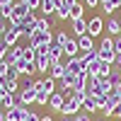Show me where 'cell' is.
<instances>
[{
  "label": "cell",
  "mask_w": 121,
  "mask_h": 121,
  "mask_svg": "<svg viewBox=\"0 0 121 121\" xmlns=\"http://www.w3.org/2000/svg\"><path fill=\"white\" fill-rule=\"evenodd\" d=\"M17 99H19L17 104H22L27 109H29V104H36V82L32 78H24V82H22V87L17 92Z\"/></svg>",
  "instance_id": "cell-1"
},
{
  "label": "cell",
  "mask_w": 121,
  "mask_h": 121,
  "mask_svg": "<svg viewBox=\"0 0 121 121\" xmlns=\"http://www.w3.org/2000/svg\"><path fill=\"white\" fill-rule=\"evenodd\" d=\"M36 29H39V17L32 12V15H29L27 19H22V22H19V34H22V36H32L34 32H36Z\"/></svg>",
  "instance_id": "cell-2"
},
{
  "label": "cell",
  "mask_w": 121,
  "mask_h": 121,
  "mask_svg": "<svg viewBox=\"0 0 121 121\" xmlns=\"http://www.w3.org/2000/svg\"><path fill=\"white\" fill-rule=\"evenodd\" d=\"M53 44V32H34L29 36V46L32 48H39V46H48Z\"/></svg>",
  "instance_id": "cell-3"
},
{
  "label": "cell",
  "mask_w": 121,
  "mask_h": 121,
  "mask_svg": "<svg viewBox=\"0 0 121 121\" xmlns=\"http://www.w3.org/2000/svg\"><path fill=\"white\" fill-rule=\"evenodd\" d=\"M19 39H22L19 27H10V24L5 22V32H3V41H5V46H7V48H10V46H17Z\"/></svg>",
  "instance_id": "cell-4"
},
{
  "label": "cell",
  "mask_w": 121,
  "mask_h": 121,
  "mask_svg": "<svg viewBox=\"0 0 121 121\" xmlns=\"http://www.w3.org/2000/svg\"><path fill=\"white\" fill-rule=\"evenodd\" d=\"M65 73H73V75H85V73H87V65L82 63V58H80V56L68 58V60H65Z\"/></svg>",
  "instance_id": "cell-5"
},
{
  "label": "cell",
  "mask_w": 121,
  "mask_h": 121,
  "mask_svg": "<svg viewBox=\"0 0 121 121\" xmlns=\"http://www.w3.org/2000/svg\"><path fill=\"white\" fill-rule=\"evenodd\" d=\"M24 48H27V44L10 46V48H7V53H5V63H7V65H17V60L24 56Z\"/></svg>",
  "instance_id": "cell-6"
},
{
  "label": "cell",
  "mask_w": 121,
  "mask_h": 121,
  "mask_svg": "<svg viewBox=\"0 0 121 121\" xmlns=\"http://www.w3.org/2000/svg\"><path fill=\"white\" fill-rule=\"evenodd\" d=\"M102 32H104V19L102 17H90L87 19V34L95 39V36H99Z\"/></svg>",
  "instance_id": "cell-7"
},
{
  "label": "cell",
  "mask_w": 121,
  "mask_h": 121,
  "mask_svg": "<svg viewBox=\"0 0 121 121\" xmlns=\"http://www.w3.org/2000/svg\"><path fill=\"white\" fill-rule=\"evenodd\" d=\"M17 70H19V75H24V78H32L36 73V65H34V60H29V58H19L17 60Z\"/></svg>",
  "instance_id": "cell-8"
},
{
  "label": "cell",
  "mask_w": 121,
  "mask_h": 121,
  "mask_svg": "<svg viewBox=\"0 0 121 121\" xmlns=\"http://www.w3.org/2000/svg\"><path fill=\"white\" fill-rule=\"evenodd\" d=\"M80 112H82V104H78L73 97H68L65 104L60 107V114H63V116H78Z\"/></svg>",
  "instance_id": "cell-9"
},
{
  "label": "cell",
  "mask_w": 121,
  "mask_h": 121,
  "mask_svg": "<svg viewBox=\"0 0 121 121\" xmlns=\"http://www.w3.org/2000/svg\"><path fill=\"white\" fill-rule=\"evenodd\" d=\"M27 112H29L27 107L17 104V107L10 109V112H5V121H24V119H27Z\"/></svg>",
  "instance_id": "cell-10"
},
{
  "label": "cell",
  "mask_w": 121,
  "mask_h": 121,
  "mask_svg": "<svg viewBox=\"0 0 121 121\" xmlns=\"http://www.w3.org/2000/svg\"><path fill=\"white\" fill-rule=\"evenodd\" d=\"M36 90H39V92H46V95H53V92H58V87H56V80H51V78L36 80Z\"/></svg>",
  "instance_id": "cell-11"
},
{
  "label": "cell",
  "mask_w": 121,
  "mask_h": 121,
  "mask_svg": "<svg viewBox=\"0 0 121 121\" xmlns=\"http://www.w3.org/2000/svg\"><path fill=\"white\" fill-rule=\"evenodd\" d=\"M104 29H107V36H112V39H114V36H121V19H114V17H109Z\"/></svg>",
  "instance_id": "cell-12"
},
{
  "label": "cell",
  "mask_w": 121,
  "mask_h": 121,
  "mask_svg": "<svg viewBox=\"0 0 121 121\" xmlns=\"http://www.w3.org/2000/svg\"><path fill=\"white\" fill-rule=\"evenodd\" d=\"M78 46H80V53H87V51H95V39L90 34L78 36Z\"/></svg>",
  "instance_id": "cell-13"
},
{
  "label": "cell",
  "mask_w": 121,
  "mask_h": 121,
  "mask_svg": "<svg viewBox=\"0 0 121 121\" xmlns=\"http://www.w3.org/2000/svg\"><path fill=\"white\" fill-rule=\"evenodd\" d=\"M48 58H51V63H58V60H63L65 53H63V46H58L56 41L48 46Z\"/></svg>",
  "instance_id": "cell-14"
},
{
  "label": "cell",
  "mask_w": 121,
  "mask_h": 121,
  "mask_svg": "<svg viewBox=\"0 0 121 121\" xmlns=\"http://www.w3.org/2000/svg\"><path fill=\"white\" fill-rule=\"evenodd\" d=\"M65 104V95L63 92H53L51 97H48V107L53 109V112H60V107Z\"/></svg>",
  "instance_id": "cell-15"
},
{
  "label": "cell",
  "mask_w": 121,
  "mask_h": 121,
  "mask_svg": "<svg viewBox=\"0 0 121 121\" xmlns=\"http://www.w3.org/2000/svg\"><path fill=\"white\" fill-rule=\"evenodd\" d=\"M63 75H65V63H63V60H58V63H51L48 78H51V80H60Z\"/></svg>",
  "instance_id": "cell-16"
},
{
  "label": "cell",
  "mask_w": 121,
  "mask_h": 121,
  "mask_svg": "<svg viewBox=\"0 0 121 121\" xmlns=\"http://www.w3.org/2000/svg\"><path fill=\"white\" fill-rule=\"evenodd\" d=\"M63 53H65V58H75V56H80V46H78V39H73V36H70V41L63 46Z\"/></svg>",
  "instance_id": "cell-17"
},
{
  "label": "cell",
  "mask_w": 121,
  "mask_h": 121,
  "mask_svg": "<svg viewBox=\"0 0 121 121\" xmlns=\"http://www.w3.org/2000/svg\"><path fill=\"white\" fill-rule=\"evenodd\" d=\"M34 65H36L39 73H48V70H51V58H48V56H36Z\"/></svg>",
  "instance_id": "cell-18"
},
{
  "label": "cell",
  "mask_w": 121,
  "mask_h": 121,
  "mask_svg": "<svg viewBox=\"0 0 121 121\" xmlns=\"http://www.w3.org/2000/svg\"><path fill=\"white\" fill-rule=\"evenodd\" d=\"M73 22V34H75V39L78 36H82V34H87V19L82 17V19H70Z\"/></svg>",
  "instance_id": "cell-19"
},
{
  "label": "cell",
  "mask_w": 121,
  "mask_h": 121,
  "mask_svg": "<svg viewBox=\"0 0 121 121\" xmlns=\"http://www.w3.org/2000/svg\"><path fill=\"white\" fill-rule=\"evenodd\" d=\"M82 112L92 116L95 112H99V102H97V97H87L85 99V104H82Z\"/></svg>",
  "instance_id": "cell-20"
},
{
  "label": "cell",
  "mask_w": 121,
  "mask_h": 121,
  "mask_svg": "<svg viewBox=\"0 0 121 121\" xmlns=\"http://www.w3.org/2000/svg\"><path fill=\"white\" fill-rule=\"evenodd\" d=\"M99 7H102L107 15H112L114 10H119V7H121V0H99Z\"/></svg>",
  "instance_id": "cell-21"
},
{
  "label": "cell",
  "mask_w": 121,
  "mask_h": 121,
  "mask_svg": "<svg viewBox=\"0 0 121 121\" xmlns=\"http://www.w3.org/2000/svg\"><path fill=\"white\" fill-rule=\"evenodd\" d=\"M85 5H82V0H80V3H75L73 7H70V19H82L85 17Z\"/></svg>",
  "instance_id": "cell-22"
},
{
  "label": "cell",
  "mask_w": 121,
  "mask_h": 121,
  "mask_svg": "<svg viewBox=\"0 0 121 121\" xmlns=\"http://www.w3.org/2000/svg\"><path fill=\"white\" fill-rule=\"evenodd\" d=\"M17 102H19L17 95H5V97H3V104H0V109H3V112H10L12 107H17Z\"/></svg>",
  "instance_id": "cell-23"
},
{
  "label": "cell",
  "mask_w": 121,
  "mask_h": 121,
  "mask_svg": "<svg viewBox=\"0 0 121 121\" xmlns=\"http://www.w3.org/2000/svg\"><path fill=\"white\" fill-rule=\"evenodd\" d=\"M80 58H82V63H85V65H90V63H95V60H99V53H97V48H95V51L80 53Z\"/></svg>",
  "instance_id": "cell-24"
},
{
  "label": "cell",
  "mask_w": 121,
  "mask_h": 121,
  "mask_svg": "<svg viewBox=\"0 0 121 121\" xmlns=\"http://www.w3.org/2000/svg\"><path fill=\"white\" fill-rule=\"evenodd\" d=\"M56 17H58V22H65V19H70V7L60 5V7L56 10Z\"/></svg>",
  "instance_id": "cell-25"
},
{
  "label": "cell",
  "mask_w": 121,
  "mask_h": 121,
  "mask_svg": "<svg viewBox=\"0 0 121 121\" xmlns=\"http://www.w3.org/2000/svg\"><path fill=\"white\" fill-rule=\"evenodd\" d=\"M53 41H56L58 46H65V44L70 41V36H68V32H65V29H60V32H58V34L53 36Z\"/></svg>",
  "instance_id": "cell-26"
},
{
  "label": "cell",
  "mask_w": 121,
  "mask_h": 121,
  "mask_svg": "<svg viewBox=\"0 0 121 121\" xmlns=\"http://www.w3.org/2000/svg\"><path fill=\"white\" fill-rule=\"evenodd\" d=\"M109 82H112L114 87H116V85L121 82V68H116V65L112 68V73H109Z\"/></svg>",
  "instance_id": "cell-27"
},
{
  "label": "cell",
  "mask_w": 121,
  "mask_h": 121,
  "mask_svg": "<svg viewBox=\"0 0 121 121\" xmlns=\"http://www.w3.org/2000/svg\"><path fill=\"white\" fill-rule=\"evenodd\" d=\"M51 22H48V17H39V29L36 32H51Z\"/></svg>",
  "instance_id": "cell-28"
},
{
  "label": "cell",
  "mask_w": 121,
  "mask_h": 121,
  "mask_svg": "<svg viewBox=\"0 0 121 121\" xmlns=\"http://www.w3.org/2000/svg\"><path fill=\"white\" fill-rule=\"evenodd\" d=\"M5 78H7V80H15V82H19V70H17V65H10Z\"/></svg>",
  "instance_id": "cell-29"
},
{
  "label": "cell",
  "mask_w": 121,
  "mask_h": 121,
  "mask_svg": "<svg viewBox=\"0 0 121 121\" xmlns=\"http://www.w3.org/2000/svg\"><path fill=\"white\" fill-rule=\"evenodd\" d=\"M0 17L7 22V19L12 17V5H0Z\"/></svg>",
  "instance_id": "cell-30"
},
{
  "label": "cell",
  "mask_w": 121,
  "mask_h": 121,
  "mask_svg": "<svg viewBox=\"0 0 121 121\" xmlns=\"http://www.w3.org/2000/svg\"><path fill=\"white\" fill-rule=\"evenodd\" d=\"M48 97H51V95H46V92H39V90H36V104H39V107L48 104Z\"/></svg>",
  "instance_id": "cell-31"
},
{
  "label": "cell",
  "mask_w": 121,
  "mask_h": 121,
  "mask_svg": "<svg viewBox=\"0 0 121 121\" xmlns=\"http://www.w3.org/2000/svg\"><path fill=\"white\" fill-rule=\"evenodd\" d=\"M22 3L29 7V10H32V12H34V10H39V5H41V0H22Z\"/></svg>",
  "instance_id": "cell-32"
},
{
  "label": "cell",
  "mask_w": 121,
  "mask_h": 121,
  "mask_svg": "<svg viewBox=\"0 0 121 121\" xmlns=\"http://www.w3.org/2000/svg\"><path fill=\"white\" fill-rule=\"evenodd\" d=\"M7 82H10L7 78H0V95H10L7 92Z\"/></svg>",
  "instance_id": "cell-33"
},
{
  "label": "cell",
  "mask_w": 121,
  "mask_h": 121,
  "mask_svg": "<svg viewBox=\"0 0 121 121\" xmlns=\"http://www.w3.org/2000/svg\"><path fill=\"white\" fill-rule=\"evenodd\" d=\"M24 121H41V116H39L36 112H32V109H29V112H27V119Z\"/></svg>",
  "instance_id": "cell-34"
},
{
  "label": "cell",
  "mask_w": 121,
  "mask_h": 121,
  "mask_svg": "<svg viewBox=\"0 0 121 121\" xmlns=\"http://www.w3.org/2000/svg\"><path fill=\"white\" fill-rule=\"evenodd\" d=\"M7 68H10V65L5 63V60H0V78H5V75H7Z\"/></svg>",
  "instance_id": "cell-35"
},
{
  "label": "cell",
  "mask_w": 121,
  "mask_h": 121,
  "mask_svg": "<svg viewBox=\"0 0 121 121\" xmlns=\"http://www.w3.org/2000/svg\"><path fill=\"white\" fill-rule=\"evenodd\" d=\"M114 51L121 53V36H114Z\"/></svg>",
  "instance_id": "cell-36"
},
{
  "label": "cell",
  "mask_w": 121,
  "mask_h": 121,
  "mask_svg": "<svg viewBox=\"0 0 121 121\" xmlns=\"http://www.w3.org/2000/svg\"><path fill=\"white\" fill-rule=\"evenodd\" d=\"M75 121H92V119H90V114H85V112H80V114L75 116Z\"/></svg>",
  "instance_id": "cell-37"
},
{
  "label": "cell",
  "mask_w": 121,
  "mask_h": 121,
  "mask_svg": "<svg viewBox=\"0 0 121 121\" xmlns=\"http://www.w3.org/2000/svg\"><path fill=\"white\" fill-rule=\"evenodd\" d=\"M87 7H99V0H85Z\"/></svg>",
  "instance_id": "cell-38"
},
{
  "label": "cell",
  "mask_w": 121,
  "mask_h": 121,
  "mask_svg": "<svg viewBox=\"0 0 121 121\" xmlns=\"http://www.w3.org/2000/svg\"><path fill=\"white\" fill-rule=\"evenodd\" d=\"M114 116H116V119L121 121V102H119V107H116V112H114Z\"/></svg>",
  "instance_id": "cell-39"
},
{
  "label": "cell",
  "mask_w": 121,
  "mask_h": 121,
  "mask_svg": "<svg viewBox=\"0 0 121 121\" xmlns=\"http://www.w3.org/2000/svg\"><path fill=\"white\" fill-rule=\"evenodd\" d=\"M114 65H116V68H121V53H116V60H114Z\"/></svg>",
  "instance_id": "cell-40"
},
{
  "label": "cell",
  "mask_w": 121,
  "mask_h": 121,
  "mask_svg": "<svg viewBox=\"0 0 121 121\" xmlns=\"http://www.w3.org/2000/svg\"><path fill=\"white\" fill-rule=\"evenodd\" d=\"M114 92H116V95H119V97H121V82H119V85H116V87H114Z\"/></svg>",
  "instance_id": "cell-41"
},
{
  "label": "cell",
  "mask_w": 121,
  "mask_h": 121,
  "mask_svg": "<svg viewBox=\"0 0 121 121\" xmlns=\"http://www.w3.org/2000/svg\"><path fill=\"white\" fill-rule=\"evenodd\" d=\"M63 121H75V116H63Z\"/></svg>",
  "instance_id": "cell-42"
},
{
  "label": "cell",
  "mask_w": 121,
  "mask_h": 121,
  "mask_svg": "<svg viewBox=\"0 0 121 121\" xmlns=\"http://www.w3.org/2000/svg\"><path fill=\"white\" fill-rule=\"evenodd\" d=\"M0 121H5V112H3V109H0Z\"/></svg>",
  "instance_id": "cell-43"
},
{
  "label": "cell",
  "mask_w": 121,
  "mask_h": 121,
  "mask_svg": "<svg viewBox=\"0 0 121 121\" xmlns=\"http://www.w3.org/2000/svg\"><path fill=\"white\" fill-rule=\"evenodd\" d=\"M41 121H53V119L51 116H41Z\"/></svg>",
  "instance_id": "cell-44"
},
{
  "label": "cell",
  "mask_w": 121,
  "mask_h": 121,
  "mask_svg": "<svg viewBox=\"0 0 121 121\" xmlns=\"http://www.w3.org/2000/svg\"><path fill=\"white\" fill-rule=\"evenodd\" d=\"M3 97H5V95H0V104H3Z\"/></svg>",
  "instance_id": "cell-45"
},
{
  "label": "cell",
  "mask_w": 121,
  "mask_h": 121,
  "mask_svg": "<svg viewBox=\"0 0 121 121\" xmlns=\"http://www.w3.org/2000/svg\"><path fill=\"white\" fill-rule=\"evenodd\" d=\"M97 121H107V119H97Z\"/></svg>",
  "instance_id": "cell-46"
}]
</instances>
